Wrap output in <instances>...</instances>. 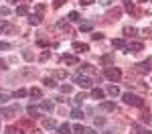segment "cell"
Wrapping results in <instances>:
<instances>
[{"instance_id":"c3c4849f","label":"cell","mask_w":152,"mask_h":134,"mask_svg":"<svg viewBox=\"0 0 152 134\" xmlns=\"http://www.w3.org/2000/svg\"><path fill=\"white\" fill-rule=\"evenodd\" d=\"M124 2H130V0H124Z\"/></svg>"},{"instance_id":"5b68a950","label":"cell","mask_w":152,"mask_h":134,"mask_svg":"<svg viewBox=\"0 0 152 134\" xmlns=\"http://www.w3.org/2000/svg\"><path fill=\"white\" fill-rule=\"evenodd\" d=\"M73 49H75L77 53H85V51H89V47H87L85 43H77V41L73 43Z\"/></svg>"},{"instance_id":"7a4b0ae2","label":"cell","mask_w":152,"mask_h":134,"mask_svg":"<svg viewBox=\"0 0 152 134\" xmlns=\"http://www.w3.org/2000/svg\"><path fill=\"white\" fill-rule=\"evenodd\" d=\"M104 75L110 79V81H114V83L122 79V71H120L118 67H105V69H104Z\"/></svg>"},{"instance_id":"d6986e66","label":"cell","mask_w":152,"mask_h":134,"mask_svg":"<svg viewBox=\"0 0 152 134\" xmlns=\"http://www.w3.org/2000/svg\"><path fill=\"white\" fill-rule=\"evenodd\" d=\"M69 21L71 23H77V21H81V16H79V12H69Z\"/></svg>"},{"instance_id":"d4e9b609","label":"cell","mask_w":152,"mask_h":134,"mask_svg":"<svg viewBox=\"0 0 152 134\" xmlns=\"http://www.w3.org/2000/svg\"><path fill=\"white\" fill-rule=\"evenodd\" d=\"M28 23H31V24H39V23H41V16H37V14H31V16H28Z\"/></svg>"},{"instance_id":"f35d334b","label":"cell","mask_w":152,"mask_h":134,"mask_svg":"<svg viewBox=\"0 0 152 134\" xmlns=\"http://www.w3.org/2000/svg\"><path fill=\"white\" fill-rule=\"evenodd\" d=\"M14 96H16V97H23V96H26V89H18V92H16Z\"/></svg>"},{"instance_id":"f546056e","label":"cell","mask_w":152,"mask_h":134,"mask_svg":"<svg viewBox=\"0 0 152 134\" xmlns=\"http://www.w3.org/2000/svg\"><path fill=\"white\" fill-rule=\"evenodd\" d=\"M10 26H8V23L6 21H0V33H4V31H8Z\"/></svg>"},{"instance_id":"e0dca14e","label":"cell","mask_w":152,"mask_h":134,"mask_svg":"<svg viewBox=\"0 0 152 134\" xmlns=\"http://www.w3.org/2000/svg\"><path fill=\"white\" fill-rule=\"evenodd\" d=\"M81 71H85V73H95V69H94V65H89V63H83V65H81Z\"/></svg>"},{"instance_id":"9c48e42d","label":"cell","mask_w":152,"mask_h":134,"mask_svg":"<svg viewBox=\"0 0 152 134\" xmlns=\"http://www.w3.org/2000/svg\"><path fill=\"white\" fill-rule=\"evenodd\" d=\"M16 112H18V106H16V108H2V110H0L2 116H14Z\"/></svg>"},{"instance_id":"681fc988","label":"cell","mask_w":152,"mask_h":134,"mask_svg":"<svg viewBox=\"0 0 152 134\" xmlns=\"http://www.w3.org/2000/svg\"><path fill=\"white\" fill-rule=\"evenodd\" d=\"M140 2H146V0H140Z\"/></svg>"},{"instance_id":"8d00e7d4","label":"cell","mask_w":152,"mask_h":134,"mask_svg":"<svg viewBox=\"0 0 152 134\" xmlns=\"http://www.w3.org/2000/svg\"><path fill=\"white\" fill-rule=\"evenodd\" d=\"M8 134H23V132H20L18 128H12V126H10V128H8Z\"/></svg>"},{"instance_id":"836d02e7","label":"cell","mask_w":152,"mask_h":134,"mask_svg":"<svg viewBox=\"0 0 152 134\" xmlns=\"http://www.w3.org/2000/svg\"><path fill=\"white\" fill-rule=\"evenodd\" d=\"M126 10L134 14V12H136V8H134V4H132V2H126Z\"/></svg>"},{"instance_id":"8fae6325","label":"cell","mask_w":152,"mask_h":134,"mask_svg":"<svg viewBox=\"0 0 152 134\" xmlns=\"http://www.w3.org/2000/svg\"><path fill=\"white\" fill-rule=\"evenodd\" d=\"M57 130H59L57 134H71V126H69V124H61Z\"/></svg>"},{"instance_id":"7402d4cb","label":"cell","mask_w":152,"mask_h":134,"mask_svg":"<svg viewBox=\"0 0 152 134\" xmlns=\"http://www.w3.org/2000/svg\"><path fill=\"white\" fill-rule=\"evenodd\" d=\"M83 100H85V94H77L73 102H75V106H81V104H83Z\"/></svg>"},{"instance_id":"4316f807","label":"cell","mask_w":152,"mask_h":134,"mask_svg":"<svg viewBox=\"0 0 152 134\" xmlns=\"http://www.w3.org/2000/svg\"><path fill=\"white\" fill-rule=\"evenodd\" d=\"M134 33H136V29H134V26H126V29H124V35H126V37H132Z\"/></svg>"},{"instance_id":"4fadbf2b","label":"cell","mask_w":152,"mask_h":134,"mask_svg":"<svg viewBox=\"0 0 152 134\" xmlns=\"http://www.w3.org/2000/svg\"><path fill=\"white\" fill-rule=\"evenodd\" d=\"M16 14H18V16H24V14H28V6H26V4H20V6L16 8Z\"/></svg>"},{"instance_id":"7dc6e473","label":"cell","mask_w":152,"mask_h":134,"mask_svg":"<svg viewBox=\"0 0 152 134\" xmlns=\"http://www.w3.org/2000/svg\"><path fill=\"white\" fill-rule=\"evenodd\" d=\"M8 2H20V0H8Z\"/></svg>"},{"instance_id":"d6a6232c","label":"cell","mask_w":152,"mask_h":134,"mask_svg":"<svg viewBox=\"0 0 152 134\" xmlns=\"http://www.w3.org/2000/svg\"><path fill=\"white\" fill-rule=\"evenodd\" d=\"M57 26H59V29H65V31H69V24L65 23V21H59V23H57Z\"/></svg>"},{"instance_id":"bcb514c9","label":"cell","mask_w":152,"mask_h":134,"mask_svg":"<svg viewBox=\"0 0 152 134\" xmlns=\"http://www.w3.org/2000/svg\"><path fill=\"white\" fill-rule=\"evenodd\" d=\"M140 134H152V132H146V130H144V132H140Z\"/></svg>"},{"instance_id":"277c9868","label":"cell","mask_w":152,"mask_h":134,"mask_svg":"<svg viewBox=\"0 0 152 134\" xmlns=\"http://www.w3.org/2000/svg\"><path fill=\"white\" fill-rule=\"evenodd\" d=\"M142 49H144V45H142L140 41H130L128 45H126V51H132V53H136V51H142Z\"/></svg>"},{"instance_id":"ee69618b","label":"cell","mask_w":152,"mask_h":134,"mask_svg":"<svg viewBox=\"0 0 152 134\" xmlns=\"http://www.w3.org/2000/svg\"><path fill=\"white\" fill-rule=\"evenodd\" d=\"M85 134H97L95 130H91V128H85Z\"/></svg>"},{"instance_id":"ffe728a7","label":"cell","mask_w":152,"mask_h":134,"mask_svg":"<svg viewBox=\"0 0 152 134\" xmlns=\"http://www.w3.org/2000/svg\"><path fill=\"white\" fill-rule=\"evenodd\" d=\"M107 94H110V96H114V97H116V96H120V89H118L116 85H110V87H107Z\"/></svg>"},{"instance_id":"484cf974","label":"cell","mask_w":152,"mask_h":134,"mask_svg":"<svg viewBox=\"0 0 152 134\" xmlns=\"http://www.w3.org/2000/svg\"><path fill=\"white\" fill-rule=\"evenodd\" d=\"M43 83L47 85V87H57V83H55V79H51V77H45V81Z\"/></svg>"},{"instance_id":"44dd1931","label":"cell","mask_w":152,"mask_h":134,"mask_svg":"<svg viewBox=\"0 0 152 134\" xmlns=\"http://www.w3.org/2000/svg\"><path fill=\"white\" fill-rule=\"evenodd\" d=\"M120 12H122V10H120V8H116L114 12H110V14H107V18H110V21H118V16H120Z\"/></svg>"},{"instance_id":"1f68e13d","label":"cell","mask_w":152,"mask_h":134,"mask_svg":"<svg viewBox=\"0 0 152 134\" xmlns=\"http://www.w3.org/2000/svg\"><path fill=\"white\" fill-rule=\"evenodd\" d=\"M37 16H41V14H43V10H45V4H37Z\"/></svg>"},{"instance_id":"83f0119b","label":"cell","mask_w":152,"mask_h":134,"mask_svg":"<svg viewBox=\"0 0 152 134\" xmlns=\"http://www.w3.org/2000/svg\"><path fill=\"white\" fill-rule=\"evenodd\" d=\"M73 132H75V134H85V128H83L81 124H77V126L73 128Z\"/></svg>"},{"instance_id":"4dcf8cb0","label":"cell","mask_w":152,"mask_h":134,"mask_svg":"<svg viewBox=\"0 0 152 134\" xmlns=\"http://www.w3.org/2000/svg\"><path fill=\"white\" fill-rule=\"evenodd\" d=\"M71 89H73V87H71L69 83H67V85L63 83V85H61V92H63V94H71Z\"/></svg>"},{"instance_id":"5bb4252c","label":"cell","mask_w":152,"mask_h":134,"mask_svg":"<svg viewBox=\"0 0 152 134\" xmlns=\"http://www.w3.org/2000/svg\"><path fill=\"white\" fill-rule=\"evenodd\" d=\"M71 118H75V120H79V118H83V112L79 108H73L71 110Z\"/></svg>"},{"instance_id":"b9f144b4","label":"cell","mask_w":152,"mask_h":134,"mask_svg":"<svg viewBox=\"0 0 152 134\" xmlns=\"http://www.w3.org/2000/svg\"><path fill=\"white\" fill-rule=\"evenodd\" d=\"M4 102H8V96L6 94H0V104H4Z\"/></svg>"},{"instance_id":"ac0fdd59","label":"cell","mask_w":152,"mask_h":134,"mask_svg":"<svg viewBox=\"0 0 152 134\" xmlns=\"http://www.w3.org/2000/svg\"><path fill=\"white\" fill-rule=\"evenodd\" d=\"M28 94H31V97H37V100H41V96H43V94H41V89H39V87H33V89H31V92H28Z\"/></svg>"},{"instance_id":"30bf717a","label":"cell","mask_w":152,"mask_h":134,"mask_svg":"<svg viewBox=\"0 0 152 134\" xmlns=\"http://www.w3.org/2000/svg\"><path fill=\"white\" fill-rule=\"evenodd\" d=\"M91 97H95V100H104V89L94 87V89H91Z\"/></svg>"},{"instance_id":"cb8c5ba5","label":"cell","mask_w":152,"mask_h":134,"mask_svg":"<svg viewBox=\"0 0 152 134\" xmlns=\"http://www.w3.org/2000/svg\"><path fill=\"white\" fill-rule=\"evenodd\" d=\"M79 31H81V33H89V31H91V23H83L81 26H79Z\"/></svg>"},{"instance_id":"8992f818","label":"cell","mask_w":152,"mask_h":134,"mask_svg":"<svg viewBox=\"0 0 152 134\" xmlns=\"http://www.w3.org/2000/svg\"><path fill=\"white\" fill-rule=\"evenodd\" d=\"M63 63H67V65H77L79 59H77V57H73V55H63Z\"/></svg>"},{"instance_id":"6da1fadb","label":"cell","mask_w":152,"mask_h":134,"mask_svg":"<svg viewBox=\"0 0 152 134\" xmlns=\"http://www.w3.org/2000/svg\"><path fill=\"white\" fill-rule=\"evenodd\" d=\"M124 102H126V104H128V106H136V108H142V106H144V100H142L140 96H136V94H124Z\"/></svg>"},{"instance_id":"ab89813d","label":"cell","mask_w":152,"mask_h":134,"mask_svg":"<svg viewBox=\"0 0 152 134\" xmlns=\"http://www.w3.org/2000/svg\"><path fill=\"white\" fill-rule=\"evenodd\" d=\"M95 124H97V126H104V124H105V118H95Z\"/></svg>"},{"instance_id":"f6af8a7d","label":"cell","mask_w":152,"mask_h":134,"mask_svg":"<svg viewBox=\"0 0 152 134\" xmlns=\"http://www.w3.org/2000/svg\"><path fill=\"white\" fill-rule=\"evenodd\" d=\"M0 67H6V63H4V61H0Z\"/></svg>"},{"instance_id":"52a82bcc","label":"cell","mask_w":152,"mask_h":134,"mask_svg":"<svg viewBox=\"0 0 152 134\" xmlns=\"http://www.w3.org/2000/svg\"><path fill=\"white\" fill-rule=\"evenodd\" d=\"M136 71L138 73H148L150 71V65H148L146 61H144V63H138V65H136Z\"/></svg>"},{"instance_id":"f1b7e54d","label":"cell","mask_w":152,"mask_h":134,"mask_svg":"<svg viewBox=\"0 0 152 134\" xmlns=\"http://www.w3.org/2000/svg\"><path fill=\"white\" fill-rule=\"evenodd\" d=\"M112 61H114V55H104V57H102V63H105V65L112 63Z\"/></svg>"},{"instance_id":"7c38bea8","label":"cell","mask_w":152,"mask_h":134,"mask_svg":"<svg viewBox=\"0 0 152 134\" xmlns=\"http://www.w3.org/2000/svg\"><path fill=\"white\" fill-rule=\"evenodd\" d=\"M112 47H116V49H126V43H124L122 39H114V41H112Z\"/></svg>"},{"instance_id":"3957f363","label":"cell","mask_w":152,"mask_h":134,"mask_svg":"<svg viewBox=\"0 0 152 134\" xmlns=\"http://www.w3.org/2000/svg\"><path fill=\"white\" fill-rule=\"evenodd\" d=\"M73 81L79 85V87H91V79L85 77V75H81V73H77V75L73 77Z\"/></svg>"},{"instance_id":"603a6c76","label":"cell","mask_w":152,"mask_h":134,"mask_svg":"<svg viewBox=\"0 0 152 134\" xmlns=\"http://www.w3.org/2000/svg\"><path fill=\"white\" fill-rule=\"evenodd\" d=\"M26 112H28L33 118H39V110H37L35 106H28V108H26Z\"/></svg>"},{"instance_id":"d590c367","label":"cell","mask_w":152,"mask_h":134,"mask_svg":"<svg viewBox=\"0 0 152 134\" xmlns=\"http://www.w3.org/2000/svg\"><path fill=\"white\" fill-rule=\"evenodd\" d=\"M91 39H94V41H102V39H104V35H102V33H94V35H91Z\"/></svg>"},{"instance_id":"7bdbcfd3","label":"cell","mask_w":152,"mask_h":134,"mask_svg":"<svg viewBox=\"0 0 152 134\" xmlns=\"http://www.w3.org/2000/svg\"><path fill=\"white\" fill-rule=\"evenodd\" d=\"M0 49H10V43H2L0 41Z\"/></svg>"},{"instance_id":"2e32d148","label":"cell","mask_w":152,"mask_h":134,"mask_svg":"<svg viewBox=\"0 0 152 134\" xmlns=\"http://www.w3.org/2000/svg\"><path fill=\"white\" fill-rule=\"evenodd\" d=\"M43 126H45V128H49V130H51V128H57V124H55V120H51V118H47V120H43Z\"/></svg>"},{"instance_id":"ba28073f","label":"cell","mask_w":152,"mask_h":134,"mask_svg":"<svg viewBox=\"0 0 152 134\" xmlns=\"http://www.w3.org/2000/svg\"><path fill=\"white\" fill-rule=\"evenodd\" d=\"M99 108L105 110V112H114L116 110V104L114 102H104V104H99Z\"/></svg>"},{"instance_id":"60d3db41","label":"cell","mask_w":152,"mask_h":134,"mask_svg":"<svg viewBox=\"0 0 152 134\" xmlns=\"http://www.w3.org/2000/svg\"><path fill=\"white\" fill-rule=\"evenodd\" d=\"M91 2H94V0H79V4H81V6H89Z\"/></svg>"},{"instance_id":"9a60e30c","label":"cell","mask_w":152,"mask_h":134,"mask_svg":"<svg viewBox=\"0 0 152 134\" xmlns=\"http://www.w3.org/2000/svg\"><path fill=\"white\" fill-rule=\"evenodd\" d=\"M41 110H43V112H51V110H53V104L45 100V102H41Z\"/></svg>"},{"instance_id":"74e56055","label":"cell","mask_w":152,"mask_h":134,"mask_svg":"<svg viewBox=\"0 0 152 134\" xmlns=\"http://www.w3.org/2000/svg\"><path fill=\"white\" fill-rule=\"evenodd\" d=\"M0 14H2V16H6V14H10V10H8L6 6H2V8H0Z\"/></svg>"},{"instance_id":"e575fe53","label":"cell","mask_w":152,"mask_h":134,"mask_svg":"<svg viewBox=\"0 0 152 134\" xmlns=\"http://www.w3.org/2000/svg\"><path fill=\"white\" fill-rule=\"evenodd\" d=\"M65 2H67V0H53V6H55V8H59V6H63Z\"/></svg>"}]
</instances>
